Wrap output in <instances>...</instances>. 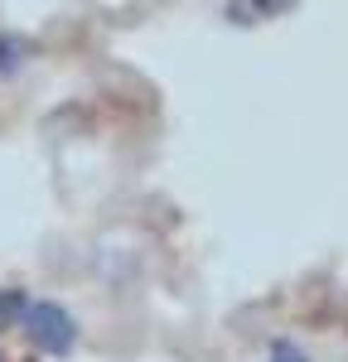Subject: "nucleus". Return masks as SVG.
I'll list each match as a JSON object with an SVG mask.
<instances>
[{
    "mask_svg": "<svg viewBox=\"0 0 348 362\" xmlns=\"http://www.w3.org/2000/svg\"><path fill=\"white\" fill-rule=\"evenodd\" d=\"M25 334L44 358H68V353L78 348V319L63 305H54V300H39V305H29V314H25Z\"/></svg>",
    "mask_w": 348,
    "mask_h": 362,
    "instance_id": "1",
    "label": "nucleus"
},
{
    "mask_svg": "<svg viewBox=\"0 0 348 362\" xmlns=\"http://www.w3.org/2000/svg\"><path fill=\"white\" fill-rule=\"evenodd\" d=\"M25 314H29V295L20 290V285H5V290H0V334L20 329Z\"/></svg>",
    "mask_w": 348,
    "mask_h": 362,
    "instance_id": "2",
    "label": "nucleus"
},
{
    "mask_svg": "<svg viewBox=\"0 0 348 362\" xmlns=\"http://www.w3.org/2000/svg\"><path fill=\"white\" fill-rule=\"evenodd\" d=\"M29 58V44L20 34H0V78H10V73H20Z\"/></svg>",
    "mask_w": 348,
    "mask_h": 362,
    "instance_id": "3",
    "label": "nucleus"
},
{
    "mask_svg": "<svg viewBox=\"0 0 348 362\" xmlns=\"http://www.w3.org/2000/svg\"><path fill=\"white\" fill-rule=\"evenodd\" d=\"M266 362H310V358H305L295 343H286V338H281V343H271V358H266Z\"/></svg>",
    "mask_w": 348,
    "mask_h": 362,
    "instance_id": "4",
    "label": "nucleus"
},
{
    "mask_svg": "<svg viewBox=\"0 0 348 362\" xmlns=\"http://www.w3.org/2000/svg\"><path fill=\"white\" fill-rule=\"evenodd\" d=\"M0 362H5V358H0Z\"/></svg>",
    "mask_w": 348,
    "mask_h": 362,
    "instance_id": "5",
    "label": "nucleus"
}]
</instances>
